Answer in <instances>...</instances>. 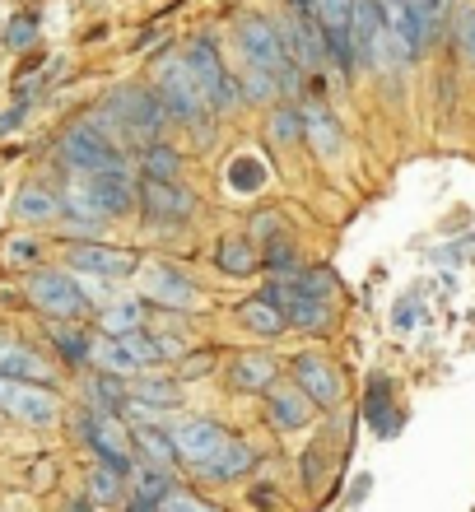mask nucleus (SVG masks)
Instances as JSON below:
<instances>
[{"instance_id": "nucleus-1", "label": "nucleus", "mask_w": 475, "mask_h": 512, "mask_svg": "<svg viewBox=\"0 0 475 512\" xmlns=\"http://www.w3.org/2000/svg\"><path fill=\"white\" fill-rule=\"evenodd\" d=\"M108 108H112V117L122 122L126 145H145V140H154V135L163 131V122H168L159 89H150V84H122V89L108 98Z\"/></svg>"}, {"instance_id": "nucleus-2", "label": "nucleus", "mask_w": 475, "mask_h": 512, "mask_svg": "<svg viewBox=\"0 0 475 512\" xmlns=\"http://www.w3.org/2000/svg\"><path fill=\"white\" fill-rule=\"evenodd\" d=\"M28 303L38 312H47L52 322H80L84 312H89V294L80 289V280L70 270H33Z\"/></svg>"}, {"instance_id": "nucleus-3", "label": "nucleus", "mask_w": 475, "mask_h": 512, "mask_svg": "<svg viewBox=\"0 0 475 512\" xmlns=\"http://www.w3.org/2000/svg\"><path fill=\"white\" fill-rule=\"evenodd\" d=\"M182 61H187V70L196 75V84H201L205 108L210 112H224V108H238V103H243L238 84L229 80V70H224V61H219V47L210 38H191Z\"/></svg>"}, {"instance_id": "nucleus-4", "label": "nucleus", "mask_w": 475, "mask_h": 512, "mask_svg": "<svg viewBox=\"0 0 475 512\" xmlns=\"http://www.w3.org/2000/svg\"><path fill=\"white\" fill-rule=\"evenodd\" d=\"M56 159L66 163L70 173H108V168H126L122 149L112 145V140H103L98 131H89V126H75V131L61 135Z\"/></svg>"}, {"instance_id": "nucleus-5", "label": "nucleus", "mask_w": 475, "mask_h": 512, "mask_svg": "<svg viewBox=\"0 0 475 512\" xmlns=\"http://www.w3.org/2000/svg\"><path fill=\"white\" fill-rule=\"evenodd\" d=\"M280 42H285V56L294 70H317L331 66V56H326V38H322V24H317L313 10H289L285 28H280Z\"/></svg>"}, {"instance_id": "nucleus-6", "label": "nucleus", "mask_w": 475, "mask_h": 512, "mask_svg": "<svg viewBox=\"0 0 475 512\" xmlns=\"http://www.w3.org/2000/svg\"><path fill=\"white\" fill-rule=\"evenodd\" d=\"M159 98H163V112L168 117H177V122H187L196 126L205 117V94H201V84H196V75L187 70V61H163L159 66Z\"/></svg>"}, {"instance_id": "nucleus-7", "label": "nucleus", "mask_w": 475, "mask_h": 512, "mask_svg": "<svg viewBox=\"0 0 475 512\" xmlns=\"http://www.w3.org/2000/svg\"><path fill=\"white\" fill-rule=\"evenodd\" d=\"M80 433L84 443L94 447L103 466H112L117 475H131V429L108 410H84L80 415Z\"/></svg>"}, {"instance_id": "nucleus-8", "label": "nucleus", "mask_w": 475, "mask_h": 512, "mask_svg": "<svg viewBox=\"0 0 475 512\" xmlns=\"http://www.w3.org/2000/svg\"><path fill=\"white\" fill-rule=\"evenodd\" d=\"M168 438H173V452L177 461H187L191 471H201L205 461L215 457L219 447L229 443V429L219 424V419H205V415H187L177 419L173 429H168Z\"/></svg>"}, {"instance_id": "nucleus-9", "label": "nucleus", "mask_w": 475, "mask_h": 512, "mask_svg": "<svg viewBox=\"0 0 475 512\" xmlns=\"http://www.w3.org/2000/svg\"><path fill=\"white\" fill-rule=\"evenodd\" d=\"M0 410L14 415L19 424H33V429H47L61 415V401H56L52 387H33V382H14L0 378Z\"/></svg>"}, {"instance_id": "nucleus-10", "label": "nucleus", "mask_w": 475, "mask_h": 512, "mask_svg": "<svg viewBox=\"0 0 475 512\" xmlns=\"http://www.w3.org/2000/svg\"><path fill=\"white\" fill-rule=\"evenodd\" d=\"M140 280H145V298H150L154 308L187 312V308H196V303H201V284L191 280L187 270H177V266H163V261L140 266Z\"/></svg>"}, {"instance_id": "nucleus-11", "label": "nucleus", "mask_w": 475, "mask_h": 512, "mask_svg": "<svg viewBox=\"0 0 475 512\" xmlns=\"http://www.w3.org/2000/svg\"><path fill=\"white\" fill-rule=\"evenodd\" d=\"M66 266L80 270V275H98V280H126L140 270V252L108 243H70Z\"/></svg>"}, {"instance_id": "nucleus-12", "label": "nucleus", "mask_w": 475, "mask_h": 512, "mask_svg": "<svg viewBox=\"0 0 475 512\" xmlns=\"http://www.w3.org/2000/svg\"><path fill=\"white\" fill-rule=\"evenodd\" d=\"M238 42H243V52H247V61H252V70H266V75H285V70H294L289 66V56H285V42H280V28L275 24H266V19H243V28H238Z\"/></svg>"}, {"instance_id": "nucleus-13", "label": "nucleus", "mask_w": 475, "mask_h": 512, "mask_svg": "<svg viewBox=\"0 0 475 512\" xmlns=\"http://www.w3.org/2000/svg\"><path fill=\"white\" fill-rule=\"evenodd\" d=\"M136 201L145 210V219H159V224H187L196 215V191L177 187V182H140L136 187Z\"/></svg>"}, {"instance_id": "nucleus-14", "label": "nucleus", "mask_w": 475, "mask_h": 512, "mask_svg": "<svg viewBox=\"0 0 475 512\" xmlns=\"http://www.w3.org/2000/svg\"><path fill=\"white\" fill-rule=\"evenodd\" d=\"M84 187L94 196L98 219H122L136 210V182L126 168H108V173H84Z\"/></svg>"}, {"instance_id": "nucleus-15", "label": "nucleus", "mask_w": 475, "mask_h": 512, "mask_svg": "<svg viewBox=\"0 0 475 512\" xmlns=\"http://www.w3.org/2000/svg\"><path fill=\"white\" fill-rule=\"evenodd\" d=\"M387 42V19H382L378 0H350V47L354 66H373Z\"/></svg>"}, {"instance_id": "nucleus-16", "label": "nucleus", "mask_w": 475, "mask_h": 512, "mask_svg": "<svg viewBox=\"0 0 475 512\" xmlns=\"http://www.w3.org/2000/svg\"><path fill=\"white\" fill-rule=\"evenodd\" d=\"M294 387H299L317 410H336L340 405V373H336V364H326L322 354H299V359H294Z\"/></svg>"}, {"instance_id": "nucleus-17", "label": "nucleus", "mask_w": 475, "mask_h": 512, "mask_svg": "<svg viewBox=\"0 0 475 512\" xmlns=\"http://www.w3.org/2000/svg\"><path fill=\"white\" fill-rule=\"evenodd\" d=\"M229 373V387L243 391V396H261V391H271L275 378H280V359L266 350H243L233 354V364L224 368Z\"/></svg>"}, {"instance_id": "nucleus-18", "label": "nucleus", "mask_w": 475, "mask_h": 512, "mask_svg": "<svg viewBox=\"0 0 475 512\" xmlns=\"http://www.w3.org/2000/svg\"><path fill=\"white\" fill-rule=\"evenodd\" d=\"M0 378L52 387V368H47V359L33 345H24V340H14V336H0Z\"/></svg>"}, {"instance_id": "nucleus-19", "label": "nucleus", "mask_w": 475, "mask_h": 512, "mask_svg": "<svg viewBox=\"0 0 475 512\" xmlns=\"http://www.w3.org/2000/svg\"><path fill=\"white\" fill-rule=\"evenodd\" d=\"M266 415H271L275 429L299 433V429H308V424H313L317 405L308 401L299 387H271V391H266Z\"/></svg>"}, {"instance_id": "nucleus-20", "label": "nucleus", "mask_w": 475, "mask_h": 512, "mask_svg": "<svg viewBox=\"0 0 475 512\" xmlns=\"http://www.w3.org/2000/svg\"><path fill=\"white\" fill-rule=\"evenodd\" d=\"M252 466H257V452H252L243 438H233V433H229V443L219 447L215 457L205 461L196 475H201V480H215V485H233V480H243Z\"/></svg>"}, {"instance_id": "nucleus-21", "label": "nucleus", "mask_w": 475, "mask_h": 512, "mask_svg": "<svg viewBox=\"0 0 475 512\" xmlns=\"http://www.w3.org/2000/svg\"><path fill=\"white\" fill-rule=\"evenodd\" d=\"M215 266L229 280H247L261 270V247L252 238H219L215 243Z\"/></svg>"}, {"instance_id": "nucleus-22", "label": "nucleus", "mask_w": 475, "mask_h": 512, "mask_svg": "<svg viewBox=\"0 0 475 512\" xmlns=\"http://www.w3.org/2000/svg\"><path fill=\"white\" fill-rule=\"evenodd\" d=\"M364 415H368V424H373V433H378V438H396L401 415H396V405H392V378H387V373H378V378L368 382Z\"/></svg>"}, {"instance_id": "nucleus-23", "label": "nucleus", "mask_w": 475, "mask_h": 512, "mask_svg": "<svg viewBox=\"0 0 475 512\" xmlns=\"http://www.w3.org/2000/svg\"><path fill=\"white\" fill-rule=\"evenodd\" d=\"M238 326H243L247 336H261V340H275L280 331H289L285 312L275 308V303H266V298H247V303H238Z\"/></svg>"}, {"instance_id": "nucleus-24", "label": "nucleus", "mask_w": 475, "mask_h": 512, "mask_svg": "<svg viewBox=\"0 0 475 512\" xmlns=\"http://www.w3.org/2000/svg\"><path fill=\"white\" fill-rule=\"evenodd\" d=\"M177 401H182V382L177 378L145 373V378L131 382V405H140V410H177Z\"/></svg>"}, {"instance_id": "nucleus-25", "label": "nucleus", "mask_w": 475, "mask_h": 512, "mask_svg": "<svg viewBox=\"0 0 475 512\" xmlns=\"http://www.w3.org/2000/svg\"><path fill=\"white\" fill-rule=\"evenodd\" d=\"M168 494H173V475L159 471V466H145V471H136V489H131L126 512H159Z\"/></svg>"}, {"instance_id": "nucleus-26", "label": "nucleus", "mask_w": 475, "mask_h": 512, "mask_svg": "<svg viewBox=\"0 0 475 512\" xmlns=\"http://www.w3.org/2000/svg\"><path fill=\"white\" fill-rule=\"evenodd\" d=\"M303 140L313 145L317 159H336L340 154V126L331 122V112H326L322 103L303 112Z\"/></svg>"}, {"instance_id": "nucleus-27", "label": "nucleus", "mask_w": 475, "mask_h": 512, "mask_svg": "<svg viewBox=\"0 0 475 512\" xmlns=\"http://www.w3.org/2000/svg\"><path fill=\"white\" fill-rule=\"evenodd\" d=\"M14 215L24 219V224H52V219H61V201H56V191L28 182V187L14 196Z\"/></svg>"}, {"instance_id": "nucleus-28", "label": "nucleus", "mask_w": 475, "mask_h": 512, "mask_svg": "<svg viewBox=\"0 0 475 512\" xmlns=\"http://www.w3.org/2000/svg\"><path fill=\"white\" fill-rule=\"evenodd\" d=\"M131 447H140V457L150 461V466H159V471H168L177 461L173 438H168V429H159V424H140V429L131 433Z\"/></svg>"}, {"instance_id": "nucleus-29", "label": "nucleus", "mask_w": 475, "mask_h": 512, "mask_svg": "<svg viewBox=\"0 0 475 512\" xmlns=\"http://www.w3.org/2000/svg\"><path fill=\"white\" fill-rule=\"evenodd\" d=\"M89 396H94V410H108V415H117V410L131 405V387H126L117 373H94V378H89Z\"/></svg>"}, {"instance_id": "nucleus-30", "label": "nucleus", "mask_w": 475, "mask_h": 512, "mask_svg": "<svg viewBox=\"0 0 475 512\" xmlns=\"http://www.w3.org/2000/svg\"><path fill=\"white\" fill-rule=\"evenodd\" d=\"M140 173L150 177V182H177L182 177V154L168 145H145L140 154Z\"/></svg>"}, {"instance_id": "nucleus-31", "label": "nucleus", "mask_w": 475, "mask_h": 512, "mask_svg": "<svg viewBox=\"0 0 475 512\" xmlns=\"http://www.w3.org/2000/svg\"><path fill=\"white\" fill-rule=\"evenodd\" d=\"M261 266L275 270V280H285V275H303V256L294 252L289 238H275V243L261 247Z\"/></svg>"}, {"instance_id": "nucleus-32", "label": "nucleus", "mask_w": 475, "mask_h": 512, "mask_svg": "<svg viewBox=\"0 0 475 512\" xmlns=\"http://www.w3.org/2000/svg\"><path fill=\"white\" fill-rule=\"evenodd\" d=\"M294 289H299L303 298L331 303V294H336V270H326V266H303V275H294Z\"/></svg>"}, {"instance_id": "nucleus-33", "label": "nucleus", "mask_w": 475, "mask_h": 512, "mask_svg": "<svg viewBox=\"0 0 475 512\" xmlns=\"http://www.w3.org/2000/svg\"><path fill=\"white\" fill-rule=\"evenodd\" d=\"M52 345H56V354H61V364H70V368L89 364V336H84V331L52 326Z\"/></svg>"}, {"instance_id": "nucleus-34", "label": "nucleus", "mask_w": 475, "mask_h": 512, "mask_svg": "<svg viewBox=\"0 0 475 512\" xmlns=\"http://www.w3.org/2000/svg\"><path fill=\"white\" fill-rule=\"evenodd\" d=\"M131 331H140V303H112L108 312H103V336H131Z\"/></svg>"}, {"instance_id": "nucleus-35", "label": "nucleus", "mask_w": 475, "mask_h": 512, "mask_svg": "<svg viewBox=\"0 0 475 512\" xmlns=\"http://www.w3.org/2000/svg\"><path fill=\"white\" fill-rule=\"evenodd\" d=\"M229 182H233V191H257L266 182V163L252 159V154H238L229 163Z\"/></svg>"}, {"instance_id": "nucleus-36", "label": "nucleus", "mask_w": 475, "mask_h": 512, "mask_svg": "<svg viewBox=\"0 0 475 512\" xmlns=\"http://www.w3.org/2000/svg\"><path fill=\"white\" fill-rule=\"evenodd\" d=\"M415 5V14H420V24H424V38L434 42L438 33H443V24H448V10H452V0H410Z\"/></svg>"}, {"instance_id": "nucleus-37", "label": "nucleus", "mask_w": 475, "mask_h": 512, "mask_svg": "<svg viewBox=\"0 0 475 512\" xmlns=\"http://www.w3.org/2000/svg\"><path fill=\"white\" fill-rule=\"evenodd\" d=\"M271 135L280 140V145H294V140H303V112L299 108H280L271 117Z\"/></svg>"}, {"instance_id": "nucleus-38", "label": "nucleus", "mask_w": 475, "mask_h": 512, "mask_svg": "<svg viewBox=\"0 0 475 512\" xmlns=\"http://www.w3.org/2000/svg\"><path fill=\"white\" fill-rule=\"evenodd\" d=\"M122 480H126V475H117L112 466H98L94 480H89V494H94L98 503H117V499H122Z\"/></svg>"}, {"instance_id": "nucleus-39", "label": "nucleus", "mask_w": 475, "mask_h": 512, "mask_svg": "<svg viewBox=\"0 0 475 512\" xmlns=\"http://www.w3.org/2000/svg\"><path fill=\"white\" fill-rule=\"evenodd\" d=\"M159 512H219V508L210 499H201V494H191V489H173V494L159 503Z\"/></svg>"}, {"instance_id": "nucleus-40", "label": "nucleus", "mask_w": 475, "mask_h": 512, "mask_svg": "<svg viewBox=\"0 0 475 512\" xmlns=\"http://www.w3.org/2000/svg\"><path fill=\"white\" fill-rule=\"evenodd\" d=\"M275 89H280V80H275V75H266V70H247V80L238 84V94H243V103H257V98H271Z\"/></svg>"}, {"instance_id": "nucleus-41", "label": "nucleus", "mask_w": 475, "mask_h": 512, "mask_svg": "<svg viewBox=\"0 0 475 512\" xmlns=\"http://www.w3.org/2000/svg\"><path fill=\"white\" fill-rule=\"evenodd\" d=\"M33 38H38V14H19V19L10 24V33H5V42H10L14 52H19V47H28Z\"/></svg>"}, {"instance_id": "nucleus-42", "label": "nucleus", "mask_w": 475, "mask_h": 512, "mask_svg": "<svg viewBox=\"0 0 475 512\" xmlns=\"http://www.w3.org/2000/svg\"><path fill=\"white\" fill-rule=\"evenodd\" d=\"M424 322V308H420V298H401L392 312V326L396 331H415V326Z\"/></svg>"}, {"instance_id": "nucleus-43", "label": "nucleus", "mask_w": 475, "mask_h": 512, "mask_svg": "<svg viewBox=\"0 0 475 512\" xmlns=\"http://www.w3.org/2000/svg\"><path fill=\"white\" fill-rule=\"evenodd\" d=\"M10 261H14V266H38V261H42V243H38V238H10Z\"/></svg>"}, {"instance_id": "nucleus-44", "label": "nucleus", "mask_w": 475, "mask_h": 512, "mask_svg": "<svg viewBox=\"0 0 475 512\" xmlns=\"http://www.w3.org/2000/svg\"><path fill=\"white\" fill-rule=\"evenodd\" d=\"M457 42H462V56L475 66V10L462 14V24H457Z\"/></svg>"}, {"instance_id": "nucleus-45", "label": "nucleus", "mask_w": 475, "mask_h": 512, "mask_svg": "<svg viewBox=\"0 0 475 512\" xmlns=\"http://www.w3.org/2000/svg\"><path fill=\"white\" fill-rule=\"evenodd\" d=\"M252 238L275 243V238H280V219H275V215H257V219H252Z\"/></svg>"}, {"instance_id": "nucleus-46", "label": "nucleus", "mask_w": 475, "mask_h": 512, "mask_svg": "<svg viewBox=\"0 0 475 512\" xmlns=\"http://www.w3.org/2000/svg\"><path fill=\"white\" fill-rule=\"evenodd\" d=\"M210 364H215V354H191L187 364H182V378H205V373H210Z\"/></svg>"}, {"instance_id": "nucleus-47", "label": "nucleus", "mask_w": 475, "mask_h": 512, "mask_svg": "<svg viewBox=\"0 0 475 512\" xmlns=\"http://www.w3.org/2000/svg\"><path fill=\"white\" fill-rule=\"evenodd\" d=\"M303 480H308V485H317V480H322V452H308V457H303Z\"/></svg>"}, {"instance_id": "nucleus-48", "label": "nucleus", "mask_w": 475, "mask_h": 512, "mask_svg": "<svg viewBox=\"0 0 475 512\" xmlns=\"http://www.w3.org/2000/svg\"><path fill=\"white\" fill-rule=\"evenodd\" d=\"M19 122H24V103H14V108L5 112V117H0V135H5V131H14V126H19Z\"/></svg>"}, {"instance_id": "nucleus-49", "label": "nucleus", "mask_w": 475, "mask_h": 512, "mask_svg": "<svg viewBox=\"0 0 475 512\" xmlns=\"http://www.w3.org/2000/svg\"><path fill=\"white\" fill-rule=\"evenodd\" d=\"M271 503H275L271 489H252V508H271Z\"/></svg>"}, {"instance_id": "nucleus-50", "label": "nucleus", "mask_w": 475, "mask_h": 512, "mask_svg": "<svg viewBox=\"0 0 475 512\" xmlns=\"http://www.w3.org/2000/svg\"><path fill=\"white\" fill-rule=\"evenodd\" d=\"M392 5H401V0H378V10H392Z\"/></svg>"}]
</instances>
